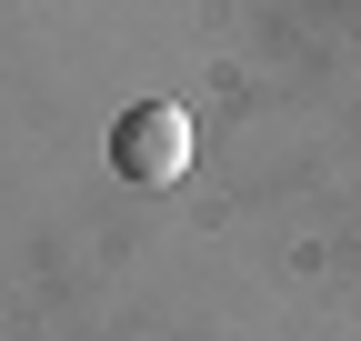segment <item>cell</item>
<instances>
[{
  "instance_id": "6da1fadb",
  "label": "cell",
  "mask_w": 361,
  "mask_h": 341,
  "mask_svg": "<svg viewBox=\"0 0 361 341\" xmlns=\"http://www.w3.org/2000/svg\"><path fill=\"white\" fill-rule=\"evenodd\" d=\"M111 170L141 181V191H171L180 170H191V111L180 101H130L111 120Z\"/></svg>"
}]
</instances>
